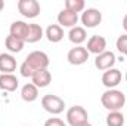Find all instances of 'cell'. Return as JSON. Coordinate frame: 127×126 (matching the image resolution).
I'll return each mask as SVG.
<instances>
[{
	"label": "cell",
	"mask_w": 127,
	"mask_h": 126,
	"mask_svg": "<svg viewBox=\"0 0 127 126\" xmlns=\"http://www.w3.org/2000/svg\"><path fill=\"white\" fill-rule=\"evenodd\" d=\"M100 102L109 111H120L126 104V95L117 89H108L102 94Z\"/></svg>",
	"instance_id": "1"
},
{
	"label": "cell",
	"mask_w": 127,
	"mask_h": 126,
	"mask_svg": "<svg viewBox=\"0 0 127 126\" xmlns=\"http://www.w3.org/2000/svg\"><path fill=\"white\" fill-rule=\"evenodd\" d=\"M41 107L47 111V113H50V114H61L64 110H65V101H64L61 96H58V95H44L43 98H41Z\"/></svg>",
	"instance_id": "2"
},
{
	"label": "cell",
	"mask_w": 127,
	"mask_h": 126,
	"mask_svg": "<svg viewBox=\"0 0 127 126\" xmlns=\"http://www.w3.org/2000/svg\"><path fill=\"white\" fill-rule=\"evenodd\" d=\"M25 63L28 64L34 71H40V70H47L50 61H49L47 54H44L41 51H32L25 58Z\"/></svg>",
	"instance_id": "3"
},
{
	"label": "cell",
	"mask_w": 127,
	"mask_h": 126,
	"mask_svg": "<svg viewBox=\"0 0 127 126\" xmlns=\"http://www.w3.org/2000/svg\"><path fill=\"white\" fill-rule=\"evenodd\" d=\"M87 119H89V114H87L86 108L81 107V105H74L66 111V122L71 126L84 125V123L89 122Z\"/></svg>",
	"instance_id": "4"
},
{
	"label": "cell",
	"mask_w": 127,
	"mask_h": 126,
	"mask_svg": "<svg viewBox=\"0 0 127 126\" xmlns=\"http://www.w3.org/2000/svg\"><path fill=\"white\" fill-rule=\"evenodd\" d=\"M18 10L25 18H35L40 15V3L37 0H19L18 1Z\"/></svg>",
	"instance_id": "5"
},
{
	"label": "cell",
	"mask_w": 127,
	"mask_h": 126,
	"mask_svg": "<svg viewBox=\"0 0 127 126\" xmlns=\"http://www.w3.org/2000/svg\"><path fill=\"white\" fill-rule=\"evenodd\" d=\"M100 22H102V13L95 7H89L81 13V24L87 28H95Z\"/></svg>",
	"instance_id": "6"
},
{
	"label": "cell",
	"mask_w": 127,
	"mask_h": 126,
	"mask_svg": "<svg viewBox=\"0 0 127 126\" xmlns=\"http://www.w3.org/2000/svg\"><path fill=\"white\" fill-rule=\"evenodd\" d=\"M66 60L72 65H81V64H84L89 60V52H87V49L84 46H75V48L68 51Z\"/></svg>",
	"instance_id": "7"
},
{
	"label": "cell",
	"mask_w": 127,
	"mask_h": 126,
	"mask_svg": "<svg viewBox=\"0 0 127 126\" xmlns=\"http://www.w3.org/2000/svg\"><path fill=\"white\" fill-rule=\"evenodd\" d=\"M115 61H117L115 54L111 51H105L95 58V67L100 71H106V70H111L114 67Z\"/></svg>",
	"instance_id": "8"
},
{
	"label": "cell",
	"mask_w": 127,
	"mask_h": 126,
	"mask_svg": "<svg viewBox=\"0 0 127 126\" xmlns=\"http://www.w3.org/2000/svg\"><path fill=\"white\" fill-rule=\"evenodd\" d=\"M121 79H123V74H121V71L117 70V68L106 70V71H103V74H102V83H103V86L108 88V89H114L115 86H118L120 82H121Z\"/></svg>",
	"instance_id": "9"
},
{
	"label": "cell",
	"mask_w": 127,
	"mask_h": 126,
	"mask_svg": "<svg viewBox=\"0 0 127 126\" xmlns=\"http://www.w3.org/2000/svg\"><path fill=\"white\" fill-rule=\"evenodd\" d=\"M87 52L89 54H95L96 57L100 55L102 52L106 51V39L102 37V36H92L89 40H87V46H86Z\"/></svg>",
	"instance_id": "10"
},
{
	"label": "cell",
	"mask_w": 127,
	"mask_h": 126,
	"mask_svg": "<svg viewBox=\"0 0 127 126\" xmlns=\"http://www.w3.org/2000/svg\"><path fill=\"white\" fill-rule=\"evenodd\" d=\"M77 22H78V15L68 10V9H65V7L58 13V25H61V27L72 28V27H75Z\"/></svg>",
	"instance_id": "11"
},
{
	"label": "cell",
	"mask_w": 127,
	"mask_h": 126,
	"mask_svg": "<svg viewBox=\"0 0 127 126\" xmlns=\"http://www.w3.org/2000/svg\"><path fill=\"white\" fill-rule=\"evenodd\" d=\"M16 70V60L10 54H0V71L1 74H12Z\"/></svg>",
	"instance_id": "12"
},
{
	"label": "cell",
	"mask_w": 127,
	"mask_h": 126,
	"mask_svg": "<svg viewBox=\"0 0 127 126\" xmlns=\"http://www.w3.org/2000/svg\"><path fill=\"white\" fill-rule=\"evenodd\" d=\"M19 86L16 76L13 74H0V89L6 92H15Z\"/></svg>",
	"instance_id": "13"
},
{
	"label": "cell",
	"mask_w": 127,
	"mask_h": 126,
	"mask_svg": "<svg viewBox=\"0 0 127 126\" xmlns=\"http://www.w3.org/2000/svg\"><path fill=\"white\" fill-rule=\"evenodd\" d=\"M9 31H10V36H13V37H16V39L25 42L27 33H28V24L24 22V21H13V22L10 24Z\"/></svg>",
	"instance_id": "14"
},
{
	"label": "cell",
	"mask_w": 127,
	"mask_h": 126,
	"mask_svg": "<svg viewBox=\"0 0 127 126\" xmlns=\"http://www.w3.org/2000/svg\"><path fill=\"white\" fill-rule=\"evenodd\" d=\"M31 83L37 88H46L49 86V83L52 82V74L49 70H40V71H35V74L31 77Z\"/></svg>",
	"instance_id": "15"
},
{
	"label": "cell",
	"mask_w": 127,
	"mask_h": 126,
	"mask_svg": "<svg viewBox=\"0 0 127 126\" xmlns=\"http://www.w3.org/2000/svg\"><path fill=\"white\" fill-rule=\"evenodd\" d=\"M68 39H69V42H71V43H74V45L80 46V45L87 39L86 28H84V27H78V25L72 27V28L69 30V33H68Z\"/></svg>",
	"instance_id": "16"
},
{
	"label": "cell",
	"mask_w": 127,
	"mask_h": 126,
	"mask_svg": "<svg viewBox=\"0 0 127 126\" xmlns=\"http://www.w3.org/2000/svg\"><path fill=\"white\" fill-rule=\"evenodd\" d=\"M44 36L47 37V40H49L50 43H58V42H61L64 39V30H62L61 25L52 24V25H49V27L46 28Z\"/></svg>",
	"instance_id": "17"
},
{
	"label": "cell",
	"mask_w": 127,
	"mask_h": 126,
	"mask_svg": "<svg viewBox=\"0 0 127 126\" xmlns=\"http://www.w3.org/2000/svg\"><path fill=\"white\" fill-rule=\"evenodd\" d=\"M21 98L25 101V102H32L38 98V88L34 86L32 83H27L22 86L21 89Z\"/></svg>",
	"instance_id": "18"
},
{
	"label": "cell",
	"mask_w": 127,
	"mask_h": 126,
	"mask_svg": "<svg viewBox=\"0 0 127 126\" xmlns=\"http://www.w3.org/2000/svg\"><path fill=\"white\" fill-rule=\"evenodd\" d=\"M43 37V28L38 24H28V33H27V39L25 43H35L38 40H41Z\"/></svg>",
	"instance_id": "19"
},
{
	"label": "cell",
	"mask_w": 127,
	"mask_h": 126,
	"mask_svg": "<svg viewBox=\"0 0 127 126\" xmlns=\"http://www.w3.org/2000/svg\"><path fill=\"white\" fill-rule=\"evenodd\" d=\"M4 45H6V48H7L9 52L18 54V52H21V51L24 49L25 42H24V40H19V39H16V37H13V36L9 34V36L6 37V40H4Z\"/></svg>",
	"instance_id": "20"
},
{
	"label": "cell",
	"mask_w": 127,
	"mask_h": 126,
	"mask_svg": "<svg viewBox=\"0 0 127 126\" xmlns=\"http://www.w3.org/2000/svg\"><path fill=\"white\" fill-rule=\"evenodd\" d=\"M124 116L121 111H109L106 116V126H123Z\"/></svg>",
	"instance_id": "21"
},
{
	"label": "cell",
	"mask_w": 127,
	"mask_h": 126,
	"mask_svg": "<svg viewBox=\"0 0 127 126\" xmlns=\"http://www.w3.org/2000/svg\"><path fill=\"white\" fill-rule=\"evenodd\" d=\"M84 0H65V9L74 12V13H78L81 10H84Z\"/></svg>",
	"instance_id": "22"
},
{
	"label": "cell",
	"mask_w": 127,
	"mask_h": 126,
	"mask_svg": "<svg viewBox=\"0 0 127 126\" xmlns=\"http://www.w3.org/2000/svg\"><path fill=\"white\" fill-rule=\"evenodd\" d=\"M117 51L121 55L127 57V34H123V36H120L117 39Z\"/></svg>",
	"instance_id": "23"
},
{
	"label": "cell",
	"mask_w": 127,
	"mask_h": 126,
	"mask_svg": "<svg viewBox=\"0 0 127 126\" xmlns=\"http://www.w3.org/2000/svg\"><path fill=\"white\" fill-rule=\"evenodd\" d=\"M19 71H21V76H22V77H30V79H31L32 76L35 74V71H34V70H32L31 67L25 63V61L21 64V67H19Z\"/></svg>",
	"instance_id": "24"
},
{
	"label": "cell",
	"mask_w": 127,
	"mask_h": 126,
	"mask_svg": "<svg viewBox=\"0 0 127 126\" xmlns=\"http://www.w3.org/2000/svg\"><path fill=\"white\" fill-rule=\"evenodd\" d=\"M44 126H66L64 123V120L58 119V117H52V119H47L44 122Z\"/></svg>",
	"instance_id": "25"
},
{
	"label": "cell",
	"mask_w": 127,
	"mask_h": 126,
	"mask_svg": "<svg viewBox=\"0 0 127 126\" xmlns=\"http://www.w3.org/2000/svg\"><path fill=\"white\" fill-rule=\"evenodd\" d=\"M123 28L127 31V13L124 15V18H123Z\"/></svg>",
	"instance_id": "26"
},
{
	"label": "cell",
	"mask_w": 127,
	"mask_h": 126,
	"mask_svg": "<svg viewBox=\"0 0 127 126\" xmlns=\"http://www.w3.org/2000/svg\"><path fill=\"white\" fill-rule=\"evenodd\" d=\"M4 7V1L3 0H0V12H1V9Z\"/></svg>",
	"instance_id": "27"
},
{
	"label": "cell",
	"mask_w": 127,
	"mask_h": 126,
	"mask_svg": "<svg viewBox=\"0 0 127 126\" xmlns=\"http://www.w3.org/2000/svg\"><path fill=\"white\" fill-rule=\"evenodd\" d=\"M80 126H92V125H90V123L87 122V123H84V125H80Z\"/></svg>",
	"instance_id": "28"
},
{
	"label": "cell",
	"mask_w": 127,
	"mask_h": 126,
	"mask_svg": "<svg viewBox=\"0 0 127 126\" xmlns=\"http://www.w3.org/2000/svg\"><path fill=\"white\" fill-rule=\"evenodd\" d=\"M126 82H127V71H126Z\"/></svg>",
	"instance_id": "29"
},
{
	"label": "cell",
	"mask_w": 127,
	"mask_h": 126,
	"mask_svg": "<svg viewBox=\"0 0 127 126\" xmlns=\"http://www.w3.org/2000/svg\"><path fill=\"white\" fill-rule=\"evenodd\" d=\"M25 126H27V125H25Z\"/></svg>",
	"instance_id": "30"
}]
</instances>
